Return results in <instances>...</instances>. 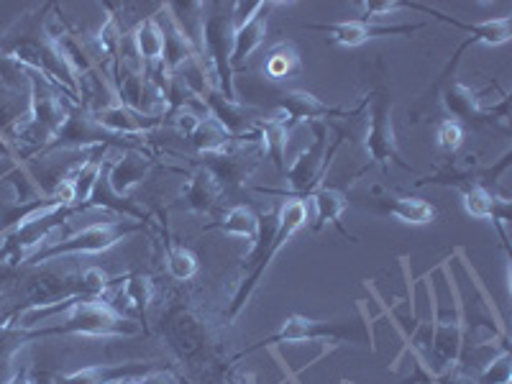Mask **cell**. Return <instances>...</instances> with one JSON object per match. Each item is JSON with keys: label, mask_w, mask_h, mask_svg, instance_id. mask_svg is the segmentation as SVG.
Wrapping results in <instances>:
<instances>
[{"label": "cell", "mask_w": 512, "mask_h": 384, "mask_svg": "<svg viewBox=\"0 0 512 384\" xmlns=\"http://www.w3.org/2000/svg\"><path fill=\"white\" fill-rule=\"evenodd\" d=\"M277 6V3H259L254 16L249 21H244L241 26L233 29V49H231V70L233 75L239 70H244L246 62L251 59V54L256 49L262 47L264 36H267V21H269V11Z\"/></svg>", "instance_id": "ffe728a7"}, {"label": "cell", "mask_w": 512, "mask_h": 384, "mask_svg": "<svg viewBox=\"0 0 512 384\" xmlns=\"http://www.w3.org/2000/svg\"><path fill=\"white\" fill-rule=\"evenodd\" d=\"M0 88L29 98V70L0 49Z\"/></svg>", "instance_id": "d6a6232c"}, {"label": "cell", "mask_w": 512, "mask_h": 384, "mask_svg": "<svg viewBox=\"0 0 512 384\" xmlns=\"http://www.w3.org/2000/svg\"><path fill=\"white\" fill-rule=\"evenodd\" d=\"M146 223L141 221H103L93 223L88 228H80V231L70 233L67 239L57 241V244H47L39 254L31 259V264H47L59 256L70 254H103V251L113 249L116 244H121L123 239L134 236V233L144 231Z\"/></svg>", "instance_id": "52a82bcc"}, {"label": "cell", "mask_w": 512, "mask_h": 384, "mask_svg": "<svg viewBox=\"0 0 512 384\" xmlns=\"http://www.w3.org/2000/svg\"><path fill=\"white\" fill-rule=\"evenodd\" d=\"M436 144L446 154L459 152L461 144H464V126L459 121H451V118L441 121L436 128Z\"/></svg>", "instance_id": "e575fe53"}, {"label": "cell", "mask_w": 512, "mask_h": 384, "mask_svg": "<svg viewBox=\"0 0 512 384\" xmlns=\"http://www.w3.org/2000/svg\"><path fill=\"white\" fill-rule=\"evenodd\" d=\"M105 159H108V146H98V149H90L88 159L77 167L75 175L70 177V190H72V210L80 213L90 205L95 187H98L100 177H103Z\"/></svg>", "instance_id": "603a6c76"}, {"label": "cell", "mask_w": 512, "mask_h": 384, "mask_svg": "<svg viewBox=\"0 0 512 384\" xmlns=\"http://www.w3.org/2000/svg\"><path fill=\"white\" fill-rule=\"evenodd\" d=\"M441 103L448 113H451V121H459L461 126H482V123L502 121V126H507V108H482L479 103V95L472 88H466L464 82L459 80H446V88L441 93Z\"/></svg>", "instance_id": "5bb4252c"}, {"label": "cell", "mask_w": 512, "mask_h": 384, "mask_svg": "<svg viewBox=\"0 0 512 384\" xmlns=\"http://www.w3.org/2000/svg\"><path fill=\"white\" fill-rule=\"evenodd\" d=\"M6 384H39V382H34V379L29 377V372H26V369H24V372H18L16 377H11V379H8Z\"/></svg>", "instance_id": "f35d334b"}, {"label": "cell", "mask_w": 512, "mask_h": 384, "mask_svg": "<svg viewBox=\"0 0 512 384\" xmlns=\"http://www.w3.org/2000/svg\"><path fill=\"white\" fill-rule=\"evenodd\" d=\"M400 8H410V3H400V0H367V3H359L361 21H369L372 16H382V13H395Z\"/></svg>", "instance_id": "d590c367"}, {"label": "cell", "mask_w": 512, "mask_h": 384, "mask_svg": "<svg viewBox=\"0 0 512 384\" xmlns=\"http://www.w3.org/2000/svg\"><path fill=\"white\" fill-rule=\"evenodd\" d=\"M264 77L272 82H285L300 72L303 62H300V49L292 41H277L264 57Z\"/></svg>", "instance_id": "83f0119b"}, {"label": "cell", "mask_w": 512, "mask_h": 384, "mask_svg": "<svg viewBox=\"0 0 512 384\" xmlns=\"http://www.w3.org/2000/svg\"><path fill=\"white\" fill-rule=\"evenodd\" d=\"M116 384H139V377H134V379H121V382H116Z\"/></svg>", "instance_id": "b9f144b4"}, {"label": "cell", "mask_w": 512, "mask_h": 384, "mask_svg": "<svg viewBox=\"0 0 512 384\" xmlns=\"http://www.w3.org/2000/svg\"><path fill=\"white\" fill-rule=\"evenodd\" d=\"M259 141H262V149L264 154H267L269 159H272V164L277 169H280L282 175H285V154H287V131L282 128V123L274 121L272 116L264 118L262 123H259Z\"/></svg>", "instance_id": "f546056e"}, {"label": "cell", "mask_w": 512, "mask_h": 384, "mask_svg": "<svg viewBox=\"0 0 512 384\" xmlns=\"http://www.w3.org/2000/svg\"><path fill=\"white\" fill-rule=\"evenodd\" d=\"M118 300L126 303V308L144 313L154 300V282L146 274H128L121 280V290H118Z\"/></svg>", "instance_id": "4dcf8cb0"}, {"label": "cell", "mask_w": 512, "mask_h": 384, "mask_svg": "<svg viewBox=\"0 0 512 384\" xmlns=\"http://www.w3.org/2000/svg\"><path fill=\"white\" fill-rule=\"evenodd\" d=\"M223 187L218 185V180L213 175H210L208 169L200 167V164H195V169H192V175L187 177L185 185H182L180 190V200H182V208H187L190 213H208L213 205H216V200L221 198Z\"/></svg>", "instance_id": "cb8c5ba5"}, {"label": "cell", "mask_w": 512, "mask_h": 384, "mask_svg": "<svg viewBox=\"0 0 512 384\" xmlns=\"http://www.w3.org/2000/svg\"><path fill=\"white\" fill-rule=\"evenodd\" d=\"M259 223H262V216H259L251 205H233V208H228L226 213H223L221 221L208 223L205 231L218 228V231L226 233V236H239V239H246L254 244V241L259 239Z\"/></svg>", "instance_id": "4316f807"}, {"label": "cell", "mask_w": 512, "mask_h": 384, "mask_svg": "<svg viewBox=\"0 0 512 384\" xmlns=\"http://www.w3.org/2000/svg\"><path fill=\"white\" fill-rule=\"evenodd\" d=\"M131 41H134V52L139 57L141 67H154L162 64L164 57V31L157 16H146L134 31H131Z\"/></svg>", "instance_id": "484cf974"}, {"label": "cell", "mask_w": 512, "mask_h": 384, "mask_svg": "<svg viewBox=\"0 0 512 384\" xmlns=\"http://www.w3.org/2000/svg\"><path fill=\"white\" fill-rule=\"evenodd\" d=\"M423 26L425 24L377 26L356 18V21H338V24H310L305 29L323 31L333 44H341V47H361V44H367V41L377 39V36H410L423 29Z\"/></svg>", "instance_id": "2e32d148"}, {"label": "cell", "mask_w": 512, "mask_h": 384, "mask_svg": "<svg viewBox=\"0 0 512 384\" xmlns=\"http://www.w3.org/2000/svg\"><path fill=\"white\" fill-rule=\"evenodd\" d=\"M0 157H3V159H11V157H13L11 146H8L3 139H0Z\"/></svg>", "instance_id": "60d3db41"}, {"label": "cell", "mask_w": 512, "mask_h": 384, "mask_svg": "<svg viewBox=\"0 0 512 384\" xmlns=\"http://www.w3.org/2000/svg\"><path fill=\"white\" fill-rule=\"evenodd\" d=\"M139 384H180L175 379V374H169V372H149L144 374V377H139Z\"/></svg>", "instance_id": "74e56055"}, {"label": "cell", "mask_w": 512, "mask_h": 384, "mask_svg": "<svg viewBox=\"0 0 512 384\" xmlns=\"http://www.w3.org/2000/svg\"><path fill=\"white\" fill-rule=\"evenodd\" d=\"M187 139H190L192 149H195L198 154H213L226 149V146L233 141V136L226 134V128H223L216 118L208 116L203 118L198 126L192 128V134L187 136Z\"/></svg>", "instance_id": "f1b7e54d"}, {"label": "cell", "mask_w": 512, "mask_h": 384, "mask_svg": "<svg viewBox=\"0 0 512 384\" xmlns=\"http://www.w3.org/2000/svg\"><path fill=\"white\" fill-rule=\"evenodd\" d=\"M374 208L379 213H387V216H395L397 221L410 223V226H425V223H433L438 218L436 205H431L423 198H410V195H377L374 198Z\"/></svg>", "instance_id": "7402d4cb"}, {"label": "cell", "mask_w": 512, "mask_h": 384, "mask_svg": "<svg viewBox=\"0 0 512 384\" xmlns=\"http://www.w3.org/2000/svg\"><path fill=\"white\" fill-rule=\"evenodd\" d=\"M200 100L205 103L208 113L226 128V134L233 139H244V136L254 134L259 123L267 118V113L256 111L251 105H244L241 100H228L216 85H208L200 95Z\"/></svg>", "instance_id": "4fadbf2b"}, {"label": "cell", "mask_w": 512, "mask_h": 384, "mask_svg": "<svg viewBox=\"0 0 512 384\" xmlns=\"http://www.w3.org/2000/svg\"><path fill=\"white\" fill-rule=\"evenodd\" d=\"M54 3H44L31 11L21 13L3 34H0V49L8 57L16 59L21 67L36 72L44 80H49L62 95L72 103H82V85L67 59L62 57L59 47L49 34V11Z\"/></svg>", "instance_id": "6da1fadb"}, {"label": "cell", "mask_w": 512, "mask_h": 384, "mask_svg": "<svg viewBox=\"0 0 512 384\" xmlns=\"http://www.w3.org/2000/svg\"><path fill=\"white\" fill-rule=\"evenodd\" d=\"M433 384H474V379L464 377V374H461L459 369H446V372H443L441 377L433 379Z\"/></svg>", "instance_id": "8d00e7d4"}, {"label": "cell", "mask_w": 512, "mask_h": 384, "mask_svg": "<svg viewBox=\"0 0 512 384\" xmlns=\"http://www.w3.org/2000/svg\"><path fill=\"white\" fill-rule=\"evenodd\" d=\"M308 223V203L300 198H287L285 203H282L280 213H277V226H274V236L272 241H269V246L264 249L262 259L256 262V267L251 269V272L244 274V280L239 282V290H236V295H233L231 305H228V313L226 318L233 320L236 315L241 313V310L246 308V303H249V297L254 295L256 285L262 282L264 272H267L269 264L274 262V256L280 254L282 246L287 244V241L295 236L300 228Z\"/></svg>", "instance_id": "5b68a950"}, {"label": "cell", "mask_w": 512, "mask_h": 384, "mask_svg": "<svg viewBox=\"0 0 512 384\" xmlns=\"http://www.w3.org/2000/svg\"><path fill=\"white\" fill-rule=\"evenodd\" d=\"M139 326L113 308L105 297H80L70 308L67 318L57 326H44L29 331V341L47 336H136Z\"/></svg>", "instance_id": "277c9868"}, {"label": "cell", "mask_w": 512, "mask_h": 384, "mask_svg": "<svg viewBox=\"0 0 512 384\" xmlns=\"http://www.w3.org/2000/svg\"><path fill=\"white\" fill-rule=\"evenodd\" d=\"M228 384H254V374H233L228 377Z\"/></svg>", "instance_id": "ab89813d"}, {"label": "cell", "mask_w": 512, "mask_h": 384, "mask_svg": "<svg viewBox=\"0 0 512 384\" xmlns=\"http://www.w3.org/2000/svg\"><path fill=\"white\" fill-rule=\"evenodd\" d=\"M90 113H93L95 123H98L100 128H105V131H111V134L121 136V139L144 136V134H149V131H154L157 126H162V123H167V116L146 118V116H139V113H134V111H128V108H123V105L118 103L116 95H113V98L108 100L105 105H100V108H90Z\"/></svg>", "instance_id": "e0dca14e"}, {"label": "cell", "mask_w": 512, "mask_h": 384, "mask_svg": "<svg viewBox=\"0 0 512 384\" xmlns=\"http://www.w3.org/2000/svg\"><path fill=\"white\" fill-rule=\"evenodd\" d=\"M167 272L177 282L192 280L198 274V256L180 244H167Z\"/></svg>", "instance_id": "1f68e13d"}, {"label": "cell", "mask_w": 512, "mask_h": 384, "mask_svg": "<svg viewBox=\"0 0 512 384\" xmlns=\"http://www.w3.org/2000/svg\"><path fill=\"white\" fill-rule=\"evenodd\" d=\"M264 157L259 131L244 136V139H233L226 149L213 154H200V167H205L210 175L216 177L223 190L228 187H241L251 180L259 162Z\"/></svg>", "instance_id": "ba28073f"}, {"label": "cell", "mask_w": 512, "mask_h": 384, "mask_svg": "<svg viewBox=\"0 0 512 384\" xmlns=\"http://www.w3.org/2000/svg\"><path fill=\"white\" fill-rule=\"evenodd\" d=\"M310 198H313V203H315V223H313L315 231H320V228L331 223V226H336L338 231L344 233V236H349V231L341 226V216H344V210L349 208V195H346L341 187L320 185V187H315Z\"/></svg>", "instance_id": "d4e9b609"}, {"label": "cell", "mask_w": 512, "mask_h": 384, "mask_svg": "<svg viewBox=\"0 0 512 384\" xmlns=\"http://www.w3.org/2000/svg\"><path fill=\"white\" fill-rule=\"evenodd\" d=\"M233 49V3H203L200 8V36L198 54L210 72V80L226 95L228 100L236 98L231 70Z\"/></svg>", "instance_id": "3957f363"}, {"label": "cell", "mask_w": 512, "mask_h": 384, "mask_svg": "<svg viewBox=\"0 0 512 384\" xmlns=\"http://www.w3.org/2000/svg\"><path fill=\"white\" fill-rule=\"evenodd\" d=\"M461 198H464V208L469 216L482 218V221H492L500 233L505 236V223L510 221V203L500 195L489 190L484 182H469L461 187Z\"/></svg>", "instance_id": "44dd1931"}, {"label": "cell", "mask_w": 512, "mask_h": 384, "mask_svg": "<svg viewBox=\"0 0 512 384\" xmlns=\"http://www.w3.org/2000/svg\"><path fill=\"white\" fill-rule=\"evenodd\" d=\"M313 136V144L292 162L290 169H285V180L290 185V198L305 200L313 195L320 177L326 175L328 162H331V157L336 154L341 141H344V134L338 131V139L328 149V123H313Z\"/></svg>", "instance_id": "30bf717a"}, {"label": "cell", "mask_w": 512, "mask_h": 384, "mask_svg": "<svg viewBox=\"0 0 512 384\" xmlns=\"http://www.w3.org/2000/svg\"><path fill=\"white\" fill-rule=\"evenodd\" d=\"M305 341L308 344L310 341H333V344L349 341V344H364L367 341V331L359 323H351V320H313L305 318V315H290V318H285L280 331L262 338L259 344L249 346L246 351H241L239 359L256 349H264V346L305 344Z\"/></svg>", "instance_id": "8992f818"}, {"label": "cell", "mask_w": 512, "mask_h": 384, "mask_svg": "<svg viewBox=\"0 0 512 384\" xmlns=\"http://www.w3.org/2000/svg\"><path fill=\"white\" fill-rule=\"evenodd\" d=\"M423 11L433 13V16H438L441 21H446V24L459 26V29H464L466 34H472L469 39L464 41V44H461L459 49H456L454 59H451V64L446 67V72H443L441 80H451V77H454V70L459 67V62H461V54L472 47V44H487V47H497V44H505V41H510L512 16L492 18V21H482V24H459V21H454V18H448V16H443V13L431 11V8H423Z\"/></svg>", "instance_id": "ac0fdd59"}, {"label": "cell", "mask_w": 512, "mask_h": 384, "mask_svg": "<svg viewBox=\"0 0 512 384\" xmlns=\"http://www.w3.org/2000/svg\"><path fill=\"white\" fill-rule=\"evenodd\" d=\"M121 136L105 131L95 123L90 105L85 103H70L67 108V118H64L62 128L57 131L52 141H49L41 154H54L64 152V149H98V146H111L118 144Z\"/></svg>", "instance_id": "7c38bea8"}, {"label": "cell", "mask_w": 512, "mask_h": 384, "mask_svg": "<svg viewBox=\"0 0 512 384\" xmlns=\"http://www.w3.org/2000/svg\"><path fill=\"white\" fill-rule=\"evenodd\" d=\"M157 361H126V364H93L82 367L77 372L62 374L54 379V384H116L121 379L144 377L149 372H157Z\"/></svg>", "instance_id": "d6986e66"}, {"label": "cell", "mask_w": 512, "mask_h": 384, "mask_svg": "<svg viewBox=\"0 0 512 384\" xmlns=\"http://www.w3.org/2000/svg\"><path fill=\"white\" fill-rule=\"evenodd\" d=\"M154 164H157V159H154L152 154L128 146V149H123L113 162H105L103 180L108 182V190H111L118 200H126L128 195H131V190L146 180V175L152 172Z\"/></svg>", "instance_id": "9a60e30c"}, {"label": "cell", "mask_w": 512, "mask_h": 384, "mask_svg": "<svg viewBox=\"0 0 512 384\" xmlns=\"http://www.w3.org/2000/svg\"><path fill=\"white\" fill-rule=\"evenodd\" d=\"M72 100L59 93L52 82L36 72H29V111L16 123L11 134V144L24 149L26 157H36L41 149L57 136L67 118V108Z\"/></svg>", "instance_id": "7a4b0ae2"}, {"label": "cell", "mask_w": 512, "mask_h": 384, "mask_svg": "<svg viewBox=\"0 0 512 384\" xmlns=\"http://www.w3.org/2000/svg\"><path fill=\"white\" fill-rule=\"evenodd\" d=\"M510 379H512L510 351L502 349L500 356L487 361V367L479 372V377L474 379V384H510Z\"/></svg>", "instance_id": "836d02e7"}, {"label": "cell", "mask_w": 512, "mask_h": 384, "mask_svg": "<svg viewBox=\"0 0 512 384\" xmlns=\"http://www.w3.org/2000/svg\"><path fill=\"white\" fill-rule=\"evenodd\" d=\"M367 108V98L361 100L356 108H338V105H328L313 93L305 90H287L277 98V108L272 111V118L282 123L287 134L300 123H326L328 118H351L359 116Z\"/></svg>", "instance_id": "8fae6325"}, {"label": "cell", "mask_w": 512, "mask_h": 384, "mask_svg": "<svg viewBox=\"0 0 512 384\" xmlns=\"http://www.w3.org/2000/svg\"><path fill=\"white\" fill-rule=\"evenodd\" d=\"M392 108H395V103H392L387 93L367 95L369 126L367 136H364V152H367L369 162L379 164L382 169H390V164H397L402 169H413L400 157V149H397Z\"/></svg>", "instance_id": "9c48e42d"}]
</instances>
